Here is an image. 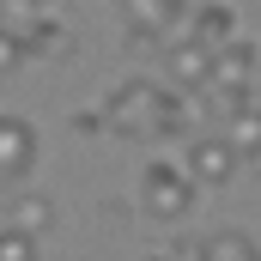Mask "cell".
<instances>
[{
    "mask_svg": "<svg viewBox=\"0 0 261 261\" xmlns=\"http://www.w3.org/2000/svg\"><path fill=\"white\" fill-rule=\"evenodd\" d=\"M195 182L182 176V164H170V158H158V164H146L140 170V206L158 219V225H182L189 213H195Z\"/></svg>",
    "mask_w": 261,
    "mask_h": 261,
    "instance_id": "cell-1",
    "label": "cell"
},
{
    "mask_svg": "<svg viewBox=\"0 0 261 261\" xmlns=\"http://www.w3.org/2000/svg\"><path fill=\"white\" fill-rule=\"evenodd\" d=\"M152 110H158V79H122L97 116H103V128L128 134V140H146L152 134Z\"/></svg>",
    "mask_w": 261,
    "mask_h": 261,
    "instance_id": "cell-2",
    "label": "cell"
},
{
    "mask_svg": "<svg viewBox=\"0 0 261 261\" xmlns=\"http://www.w3.org/2000/svg\"><path fill=\"white\" fill-rule=\"evenodd\" d=\"M237 170H243V164H237V152L225 146V134H200V140H189L182 176H189L195 189H225V182H231Z\"/></svg>",
    "mask_w": 261,
    "mask_h": 261,
    "instance_id": "cell-3",
    "label": "cell"
},
{
    "mask_svg": "<svg viewBox=\"0 0 261 261\" xmlns=\"http://www.w3.org/2000/svg\"><path fill=\"white\" fill-rule=\"evenodd\" d=\"M37 164V128L24 116H0V182H24Z\"/></svg>",
    "mask_w": 261,
    "mask_h": 261,
    "instance_id": "cell-4",
    "label": "cell"
},
{
    "mask_svg": "<svg viewBox=\"0 0 261 261\" xmlns=\"http://www.w3.org/2000/svg\"><path fill=\"white\" fill-rule=\"evenodd\" d=\"M164 67H170V91H206L213 79V49H200L195 37H170L164 43Z\"/></svg>",
    "mask_w": 261,
    "mask_h": 261,
    "instance_id": "cell-5",
    "label": "cell"
},
{
    "mask_svg": "<svg viewBox=\"0 0 261 261\" xmlns=\"http://www.w3.org/2000/svg\"><path fill=\"white\" fill-rule=\"evenodd\" d=\"M255 85V43H225V49H213V79H206V91H249Z\"/></svg>",
    "mask_w": 261,
    "mask_h": 261,
    "instance_id": "cell-6",
    "label": "cell"
},
{
    "mask_svg": "<svg viewBox=\"0 0 261 261\" xmlns=\"http://www.w3.org/2000/svg\"><path fill=\"white\" fill-rule=\"evenodd\" d=\"M189 18H195V31H189V37H195L200 49H225V43H237V37H243L237 6H225V0H200Z\"/></svg>",
    "mask_w": 261,
    "mask_h": 261,
    "instance_id": "cell-7",
    "label": "cell"
},
{
    "mask_svg": "<svg viewBox=\"0 0 261 261\" xmlns=\"http://www.w3.org/2000/svg\"><path fill=\"white\" fill-rule=\"evenodd\" d=\"M152 134H164V140H189V134H195V91H170V85H158Z\"/></svg>",
    "mask_w": 261,
    "mask_h": 261,
    "instance_id": "cell-8",
    "label": "cell"
},
{
    "mask_svg": "<svg viewBox=\"0 0 261 261\" xmlns=\"http://www.w3.org/2000/svg\"><path fill=\"white\" fill-rule=\"evenodd\" d=\"M18 43H24V61H61L67 55V31L55 18H37L31 31H18Z\"/></svg>",
    "mask_w": 261,
    "mask_h": 261,
    "instance_id": "cell-9",
    "label": "cell"
},
{
    "mask_svg": "<svg viewBox=\"0 0 261 261\" xmlns=\"http://www.w3.org/2000/svg\"><path fill=\"white\" fill-rule=\"evenodd\" d=\"M49 225H55V200H49V195H18V200H12V231L43 237Z\"/></svg>",
    "mask_w": 261,
    "mask_h": 261,
    "instance_id": "cell-10",
    "label": "cell"
},
{
    "mask_svg": "<svg viewBox=\"0 0 261 261\" xmlns=\"http://www.w3.org/2000/svg\"><path fill=\"white\" fill-rule=\"evenodd\" d=\"M195 261H255V237H243V231H219V237L195 243Z\"/></svg>",
    "mask_w": 261,
    "mask_h": 261,
    "instance_id": "cell-11",
    "label": "cell"
},
{
    "mask_svg": "<svg viewBox=\"0 0 261 261\" xmlns=\"http://www.w3.org/2000/svg\"><path fill=\"white\" fill-rule=\"evenodd\" d=\"M128 18H134V31H140V37H158V31H170V24H176V12H170L164 0H128Z\"/></svg>",
    "mask_w": 261,
    "mask_h": 261,
    "instance_id": "cell-12",
    "label": "cell"
},
{
    "mask_svg": "<svg viewBox=\"0 0 261 261\" xmlns=\"http://www.w3.org/2000/svg\"><path fill=\"white\" fill-rule=\"evenodd\" d=\"M255 116H237V122H231V140H225V146H231V152H237V164H249V158H255Z\"/></svg>",
    "mask_w": 261,
    "mask_h": 261,
    "instance_id": "cell-13",
    "label": "cell"
},
{
    "mask_svg": "<svg viewBox=\"0 0 261 261\" xmlns=\"http://www.w3.org/2000/svg\"><path fill=\"white\" fill-rule=\"evenodd\" d=\"M0 261H37V237H24V231L0 225Z\"/></svg>",
    "mask_w": 261,
    "mask_h": 261,
    "instance_id": "cell-14",
    "label": "cell"
},
{
    "mask_svg": "<svg viewBox=\"0 0 261 261\" xmlns=\"http://www.w3.org/2000/svg\"><path fill=\"white\" fill-rule=\"evenodd\" d=\"M18 67H24V43L12 31H0V73H18Z\"/></svg>",
    "mask_w": 261,
    "mask_h": 261,
    "instance_id": "cell-15",
    "label": "cell"
},
{
    "mask_svg": "<svg viewBox=\"0 0 261 261\" xmlns=\"http://www.w3.org/2000/svg\"><path fill=\"white\" fill-rule=\"evenodd\" d=\"M73 128H79V134H97V128H103V116H97V110H79V116H73Z\"/></svg>",
    "mask_w": 261,
    "mask_h": 261,
    "instance_id": "cell-16",
    "label": "cell"
},
{
    "mask_svg": "<svg viewBox=\"0 0 261 261\" xmlns=\"http://www.w3.org/2000/svg\"><path fill=\"white\" fill-rule=\"evenodd\" d=\"M164 6H170V12H176V18H189V12H195L200 0H164Z\"/></svg>",
    "mask_w": 261,
    "mask_h": 261,
    "instance_id": "cell-17",
    "label": "cell"
},
{
    "mask_svg": "<svg viewBox=\"0 0 261 261\" xmlns=\"http://www.w3.org/2000/svg\"><path fill=\"white\" fill-rule=\"evenodd\" d=\"M152 261H170V255H152Z\"/></svg>",
    "mask_w": 261,
    "mask_h": 261,
    "instance_id": "cell-18",
    "label": "cell"
},
{
    "mask_svg": "<svg viewBox=\"0 0 261 261\" xmlns=\"http://www.w3.org/2000/svg\"><path fill=\"white\" fill-rule=\"evenodd\" d=\"M31 6H43V0H31Z\"/></svg>",
    "mask_w": 261,
    "mask_h": 261,
    "instance_id": "cell-19",
    "label": "cell"
}]
</instances>
